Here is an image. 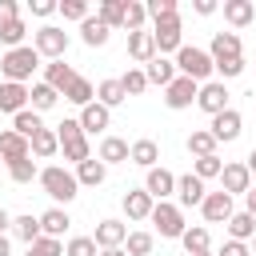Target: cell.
Listing matches in <instances>:
<instances>
[{
  "label": "cell",
  "instance_id": "obj_1",
  "mask_svg": "<svg viewBox=\"0 0 256 256\" xmlns=\"http://www.w3.org/2000/svg\"><path fill=\"white\" fill-rule=\"evenodd\" d=\"M40 188H44V196H52L56 200V208L60 204H72L76 196H80V184H76V172H68L64 164H48V168H40Z\"/></svg>",
  "mask_w": 256,
  "mask_h": 256
},
{
  "label": "cell",
  "instance_id": "obj_2",
  "mask_svg": "<svg viewBox=\"0 0 256 256\" xmlns=\"http://www.w3.org/2000/svg\"><path fill=\"white\" fill-rule=\"evenodd\" d=\"M36 68H40V52H36L32 44L8 48V52L0 56V72H4V80H12V84H28Z\"/></svg>",
  "mask_w": 256,
  "mask_h": 256
},
{
  "label": "cell",
  "instance_id": "obj_3",
  "mask_svg": "<svg viewBox=\"0 0 256 256\" xmlns=\"http://www.w3.org/2000/svg\"><path fill=\"white\" fill-rule=\"evenodd\" d=\"M176 76H188V80H196V84H208L212 80V56H208V48H196V44H180V52H176Z\"/></svg>",
  "mask_w": 256,
  "mask_h": 256
},
{
  "label": "cell",
  "instance_id": "obj_4",
  "mask_svg": "<svg viewBox=\"0 0 256 256\" xmlns=\"http://www.w3.org/2000/svg\"><path fill=\"white\" fill-rule=\"evenodd\" d=\"M56 140H60V152H64V160H72V164H84V160L92 156V148H88V136L80 132V124H76V120H60V124H56Z\"/></svg>",
  "mask_w": 256,
  "mask_h": 256
},
{
  "label": "cell",
  "instance_id": "obj_5",
  "mask_svg": "<svg viewBox=\"0 0 256 256\" xmlns=\"http://www.w3.org/2000/svg\"><path fill=\"white\" fill-rule=\"evenodd\" d=\"M148 220H152V228H156L164 240H180V236H184V228H188V224H184L180 204H172V200H156Z\"/></svg>",
  "mask_w": 256,
  "mask_h": 256
},
{
  "label": "cell",
  "instance_id": "obj_6",
  "mask_svg": "<svg viewBox=\"0 0 256 256\" xmlns=\"http://www.w3.org/2000/svg\"><path fill=\"white\" fill-rule=\"evenodd\" d=\"M152 44H156V56H168V52H180V44H184V24H180V16H168V20H156L152 28Z\"/></svg>",
  "mask_w": 256,
  "mask_h": 256
},
{
  "label": "cell",
  "instance_id": "obj_7",
  "mask_svg": "<svg viewBox=\"0 0 256 256\" xmlns=\"http://www.w3.org/2000/svg\"><path fill=\"white\" fill-rule=\"evenodd\" d=\"M32 48H36L40 56H48V60H64V52H68V32L56 28V24H44V28L32 32Z\"/></svg>",
  "mask_w": 256,
  "mask_h": 256
},
{
  "label": "cell",
  "instance_id": "obj_8",
  "mask_svg": "<svg viewBox=\"0 0 256 256\" xmlns=\"http://www.w3.org/2000/svg\"><path fill=\"white\" fill-rule=\"evenodd\" d=\"M196 92H200V84H196V80L176 76V80L164 88V104H168L172 112H184V108H192V104H196Z\"/></svg>",
  "mask_w": 256,
  "mask_h": 256
},
{
  "label": "cell",
  "instance_id": "obj_9",
  "mask_svg": "<svg viewBox=\"0 0 256 256\" xmlns=\"http://www.w3.org/2000/svg\"><path fill=\"white\" fill-rule=\"evenodd\" d=\"M196 108H200V112H208V116H220L224 108H232V104H228V88H224L220 80L200 84V92H196Z\"/></svg>",
  "mask_w": 256,
  "mask_h": 256
},
{
  "label": "cell",
  "instance_id": "obj_10",
  "mask_svg": "<svg viewBox=\"0 0 256 256\" xmlns=\"http://www.w3.org/2000/svg\"><path fill=\"white\" fill-rule=\"evenodd\" d=\"M240 128H244V116H240L236 108H224V112L212 116V124H208V132L216 136V144H232V140L240 136Z\"/></svg>",
  "mask_w": 256,
  "mask_h": 256
},
{
  "label": "cell",
  "instance_id": "obj_11",
  "mask_svg": "<svg viewBox=\"0 0 256 256\" xmlns=\"http://www.w3.org/2000/svg\"><path fill=\"white\" fill-rule=\"evenodd\" d=\"M232 212H236V208H232V196H228V192H204V200H200V216H204L208 224H228Z\"/></svg>",
  "mask_w": 256,
  "mask_h": 256
},
{
  "label": "cell",
  "instance_id": "obj_12",
  "mask_svg": "<svg viewBox=\"0 0 256 256\" xmlns=\"http://www.w3.org/2000/svg\"><path fill=\"white\" fill-rule=\"evenodd\" d=\"M144 192H148L152 200H168V196L176 192V176H172L164 164H156V168L144 172Z\"/></svg>",
  "mask_w": 256,
  "mask_h": 256
},
{
  "label": "cell",
  "instance_id": "obj_13",
  "mask_svg": "<svg viewBox=\"0 0 256 256\" xmlns=\"http://www.w3.org/2000/svg\"><path fill=\"white\" fill-rule=\"evenodd\" d=\"M92 240H96V248H124V240H128V224L108 216V220H100V224H96Z\"/></svg>",
  "mask_w": 256,
  "mask_h": 256
},
{
  "label": "cell",
  "instance_id": "obj_14",
  "mask_svg": "<svg viewBox=\"0 0 256 256\" xmlns=\"http://www.w3.org/2000/svg\"><path fill=\"white\" fill-rule=\"evenodd\" d=\"M208 56H212V64H216V60H240V56H244V44H240L236 32H212Z\"/></svg>",
  "mask_w": 256,
  "mask_h": 256
},
{
  "label": "cell",
  "instance_id": "obj_15",
  "mask_svg": "<svg viewBox=\"0 0 256 256\" xmlns=\"http://www.w3.org/2000/svg\"><path fill=\"white\" fill-rule=\"evenodd\" d=\"M76 124H80V132H84V136H88V132H104V128L112 124V112H108L104 104H96V100H92V104H84V108H80Z\"/></svg>",
  "mask_w": 256,
  "mask_h": 256
},
{
  "label": "cell",
  "instance_id": "obj_16",
  "mask_svg": "<svg viewBox=\"0 0 256 256\" xmlns=\"http://www.w3.org/2000/svg\"><path fill=\"white\" fill-rule=\"evenodd\" d=\"M220 192H228V196H244L248 188H252V172L244 168V164H224V172H220Z\"/></svg>",
  "mask_w": 256,
  "mask_h": 256
},
{
  "label": "cell",
  "instance_id": "obj_17",
  "mask_svg": "<svg viewBox=\"0 0 256 256\" xmlns=\"http://www.w3.org/2000/svg\"><path fill=\"white\" fill-rule=\"evenodd\" d=\"M204 180H196L192 172H184V176H176V196H180V212L184 208H200V200H204Z\"/></svg>",
  "mask_w": 256,
  "mask_h": 256
},
{
  "label": "cell",
  "instance_id": "obj_18",
  "mask_svg": "<svg viewBox=\"0 0 256 256\" xmlns=\"http://www.w3.org/2000/svg\"><path fill=\"white\" fill-rule=\"evenodd\" d=\"M152 204H156V200H152L144 188H128L124 200H120V208H124L128 220H148V216H152Z\"/></svg>",
  "mask_w": 256,
  "mask_h": 256
},
{
  "label": "cell",
  "instance_id": "obj_19",
  "mask_svg": "<svg viewBox=\"0 0 256 256\" xmlns=\"http://www.w3.org/2000/svg\"><path fill=\"white\" fill-rule=\"evenodd\" d=\"M128 160H132V164H140V168L148 172V168H156V164H160V144H156V140H148V136H144V140H132V144H128Z\"/></svg>",
  "mask_w": 256,
  "mask_h": 256
},
{
  "label": "cell",
  "instance_id": "obj_20",
  "mask_svg": "<svg viewBox=\"0 0 256 256\" xmlns=\"http://www.w3.org/2000/svg\"><path fill=\"white\" fill-rule=\"evenodd\" d=\"M68 228H72V216H68V208H48V212H40V236H52V240H60Z\"/></svg>",
  "mask_w": 256,
  "mask_h": 256
},
{
  "label": "cell",
  "instance_id": "obj_21",
  "mask_svg": "<svg viewBox=\"0 0 256 256\" xmlns=\"http://www.w3.org/2000/svg\"><path fill=\"white\" fill-rule=\"evenodd\" d=\"M28 108V84H12V80H4L0 84V112H24Z\"/></svg>",
  "mask_w": 256,
  "mask_h": 256
},
{
  "label": "cell",
  "instance_id": "obj_22",
  "mask_svg": "<svg viewBox=\"0 0 256 256\" xmlns=\"http://www.w3.org/2000/svg\"><path fill=\"white\" fill-rule=\"evenodd\" d=\"M128 56H132L136 64H148V60H156V44H152V32H148V28H140V32H128Z\"/></svg>",
  "mask_w": 256,
  "mask_h": 256
},
{
  "label": "cell",
  "instance_id": "obj_23",
  "mask_svg": "<svg viewBox=\"0 0 256 256\" xmlns=\"http://www.w3.org/2000/svg\"><path fill=\"white\" fill-rule=\"evenodd\" d=\"M96 160H100L104 168H112V164H128V140H120V136H104Z\"/></svg>",
  "mask_w": 256,
  "mask_h": 256
},
{
  "label": "cell",
  "instance_id": "obj_24",
  "mask_svg": "<svg viewBox=\"0 0 256 256\" xmlns=\"http://www.w3.org/2000/svg\"><path fill=\"white\" fill-rule=\"evenodd\" d=\"M224 20L232 28H248L256 20V4L252 0H224Z\"/></svg>",
  "mask_w": 256,
  "mask_h": 256
},
{
  "label": "cell",
  "instance_id": "obj_25",
  "mask_svg": "<svg viewBox=\"0 0 256 256\" xmlns=\"http://www.w3.org/2000/svg\"><path fill=\"white\" fill-rule=\"evenodd\" d=\"M144 80H148V84L168 88V84L176 80V64H172L168 56H156V60H148V64H144Z\"/></svg>",
  "mask_w": 256,
  "mask_h": 256
},
{
  "label": "cell",
  "instance_id": "obj_26",
  "mask_svg": "<svg viewBox=\"0 0 256 256\" xmlns=\"http://www.w3.org/2000/svg\"><path fill=\"white\" fill-rule=\"evenodd\" d=\"M60 96H64L68 104L84 108V104H92V100H96V88H92V80H88V76H80V72H76V76H72V84H68Z\"/></svg>",
  "mask_w": 256,
  "mask_h": 256
},
{
  "label": "cell",
  "instance_id": "obj_27",
  "mask_svg": "<svg viewBox=\"0 0 256 256\" xmlns=\"http://www.w3.org/2000/svg\"><path fill=\"white\" fill-rule=\"evenodd\" d=\"M28 152L36 156V160H52L56 152H60V140H56V128H40L32 140H28Z\"/></svg>",
  "mask_w": 256,
  "mask_h": 256
},
{
  "label": "cell",
  "instance_id": "obj_28",
  "mask_svg": "<svg viewBox=\"0 0 256 256\" xmlns=\"http://www.w3.org/2000/svg\"><path fill=\"white\" fill-rule=\"evenodd\" d=\"M104 180H108V168H104L96 156H88L84 164H76V184H80V188H100Z\"/></svg>",
  "mask_w": 256,
  "mask_h": 256
},
{
  "label": "cell",
  "instance_id": "obj_29",
  "mask_svg": "<svg viewBox=\"0 0 256 256\" xmlns=\"http://www.w3.org/2000/svg\"><path fill=\"white\" fill-rule=\"evenodd\" d=\"M180 244H184L188 256H204V252H212V240H208V228H204V224H188L184 236H180Z\"/></svg>",
  "mask_w": 256,
  "mask_h": 256
},
{
  "label": "cell",
  "instance_id": "obj_30",
  "mask_svg": "<svg viewBox=\"0 0 256 256\" xmlns=\"http://www.w3.org/2000/svg\"><path fill=\"white\" fill-rule=\"evenodd\" d=\"M24 156H32V152H28V140L16 136L12 128H4V132H0V160L12 164V160H24Z\"/></svg>",
  "mask_w": 256,
  "mask_h": 256
},
{
  "label": "cell",
  "instance_id": "obj_31",
  "mask_svg": "<svg viewBox=\"0 0 256 256\" xmlns=\"http://www.w3.org/2000/svg\"><path fill=\"white\" fill-rule=\"evenodd\" d=\"M224 228H228V240H240V244H248V240L256 236V216H248V212H232Z\"/></svg>",
  "mask_w": 256,
  "mask_h": 256
},
{
  "label": "cell",
  "instance_id": "obj_32",
  "mask_svg": "<svg viewBox=\"0 0 256 256\" xmlns=\"http://www.w3.org/2000/svg\"><path fill=\"white\" fill-rule=\"evenodd\" d=\"M72 76H76V72H72V64H64V60H48V64H44V84L56 88V92H64V88L72 84Z\"/></svg>",
  "mask_w": 256,
  "mask_h": 256
},
{
  "label": "cell",
  "instance_id": "obj_33",
  "mask_svg": "<svg viewBox=\"0 0 256 256\" xmlns=\"http://www.w3.org/2000/svg\"><path fill=\"white\" fill-rule=\"evenodd\" d=\"M56 100H60V92L48 88L44 80H36V84L28 88V108H32V112H48V108H56Z\"/></svg>",
  "mask_w": 256,
  "mask_h": 256
},
{
  "label": "cell",
  "instance_id": "obj_34",
  "mask_svg": "<svg viewBox=\"0 0 256 256\" xmlns=\"http://www.w3.org/2000/svg\"><path fill=\"white\" fill-rule=\"evenodd\" d=\"M184 144H188V152H192V160H200V156H216V136H212L208 128H192Z\"/></svg>",
  "mask_w": 256,
  "mask_h": 256
},
{
  "label": "cell",
  "instance_id": "obj_35",
  "mask_svg": "<svg viewBox=\"0 0 256 256\" xmlns=\"http://www.w3.org/2000/svg\"><path fill=\"white\" fill-rule=\"evenodd\" d=\"M108 36H112V28H108V24H100L96 16H88V20L80 24V40H84L88 48H104V44H108Z\"/></svg>",
  "mask_w": 256,
  "mask_h": 256
},
{
  "label": "cell",
  "instance_id": "obj_36",
  "mask_svg": "<svg viewBox=\"0 0 256 256\" xmlns=\"http://www.w3.org/2000/svg\"><path fill=\"white\" fill-rule=\"evenodd\" d=\"M124 100H128V96H124V88H120V76H116V80H100V84H96V104H104L108 112H112V108H120Z\"/></svg>",
  "mask_w": 256,
  "mask_h": 256
},
{
  "label": "cell",
  "instance_id": "obj_37",
  "mask_svg": "<svg viewBox=\"0 0 256 256\" xmlns=\"http://www.w3.org/2000/svg\"><path fill=\"white\" fill-rule=\"evenodd\" d=\"M40 128H44V120H40V112H32V108H24V112H16V116H12V132H16V136H24V140H32Z\"/></svg>",
  "mask_w": 256,
  "mask_h": 256
},
{
  "label": "cell",
  "instance_id": "obj_38",
  "mask_svg": "<svg viewBox=\"0 0 256 256\" xmlns=\"http://www.w3.org/2000/svg\"><path fill=\"white\" fill-rule=\"evenodd\" d=\"M96 20L108 28H124V0H100L96 4Z\"/></svg>",
  "mask_w": 256,
  "mask_h": 256
},
{
  "label": "cell",
  "instance_id": "obj_39",
  "mask_svg": "<svg viewBox=\"0 0 256 256\" xmlns=\"http://www.w3.org/2000/svg\"><path fill=\"white\" fill-rule=\"evenodd\" d=\"M12 232H16L24 244H36V240H40V216H32V212L12 216Z\"/></svg>",
  "mask_w": 256,
  "mask_h": 256
},
{
  "label": "cell",
  "instance_id": "obj_40",
  "mask_svg": "<svg viewBox=\"0 0 256 256\" xmlns=\"http://www.w3.org/2000/svg\"><path fill=\"white\" fill-rule=\"evenodd\" d=\"M8 176H12V184H32V180L40 176V168H36L32 156H24V160H12V164H8Z\"/></svg>",
  "mask_w": 256,
  "mask_h": 256
},
{
  "label": "cell",
  "instance_id": "obj_41",
  "mask_svg": "<svg viewBox=\"0 0 256 256\" xmlns=\"http://www.w3.org/2000/svg\"><path fill=\"white\" fill-rule=\"evenodd\" d=\"M24 36H28V24L16 16V20H8V24H0V44L4 48H20L24 44Z\"/></svg>",
  "mask_w": 256,
  "mask_h": 256
},
{
  "label": "cell",
  "instance_id": "obj_42",
  "mask_svg": "<svg viewBox=\"0 0 256 256\" xmlns=\"http://www.w3.org/2000/svg\"><path fill=\"white\" fill-rule=\"evenodd\" d=\"M224 172V160L220 156H200V160H192V176L196 180H216Z\"/></svg>",
  "mask_w": 256,
  "mask_h": 256
},
{
  "label": "cell",
  "instance_id": "obj_43",
  "mask_svg": "<svg viewBox=\"0 0 256 256\" xmlns=\"http://www.w3.org/2000/svg\"><path fill=\"white\" fill-rule=\"evenodd\" d=\"M144 24H148L144 4H140V0H124V28H128V32H140Z\"/></svg>",
  "mask_w": 256,
  "mask_h": 256
},
{
  "label": "cell",
  "instance_id": "obj_44",
  "mask_svg": "<svg viewBox=\"0 0 256 256\" xmlns=\"http://www.w3.org/2000/svg\"><path fill=\"white\" fill-rule=\"evenodd\" d=\"M152 244H156V236H152V232H128L124 252H128V256H148V252H152Z\"/></svg>",
  "mask_w": 256,
  "mask_h": 256
},
{
  "label": "cell",
  "instance_id": "obj_45",
  "mask_svg": "<svg viewBox=\"0 0 256 256\" xmlns=\"http://www.w3.org/2000/svg\"><path fill=\"white\" fill-rule=\"evenodd\" d=\"M144 12H148V20L156 24V20L180 16V4H176V0H148V4H144Z\"/></svg>",
  "mask_w": 256,
  "mask_h": 256
},
{
  "label": "cell",
  "instance_id": "obj_46",
  "mask_svg": "<svg viewBox=\"0 0 256 256\" xmlns=\"http://www.w3.org/2000/svg\"><path fill=\"white\" fill-rule=\"evenodd\" d=\"M56 12H60L64 20H76V24H84V20L92 16V12H88V0H60Z\"/></svg>",
  "mask_w": 256,
  "mask_h": 256
},
{
  "label": "cell",
  "instance_id": "obj_47",
  "mask_svg": "<svg viewBox=\"0 0 256 256\" xmlns=\"http://www.w3.org/2000/svg\"><path fill=\"white\" fill-rule=\"evenodd\" d=\"M120 88H124V96H140V92L148 88V80H144V68H128V72L120 76Z\"/></svg>",
  "mask_w": 256,
  "mask_h": 256
},
{
  "label": "cell",
  "instance_id": "obj_48",
  "mask_svg": "<svg viewBox=\"0 0 256 256\" xmlns=\"http://www.w3.org/2000/svg\"><path fill=\"white\" fill-rule=\"evenodd\" d=\"M64 256H100V248H96L92 236H72V240L64 244Z\"/></svg>",
  "mask_w": 256,
  "mask_h": 256
},
{
  "label": "cell",
  "instance_id": "obj_49",
  "mask_svg": "<svg viewBox=\"0 0 256 256\" xmlns=\"http://www.w3.org/2000/svg\"><path fill=\"white\" fill-rule=\"evenodd\" d=\"M24 256H64V244L60 240H52V236H40L36 244H28V252Z\"/></svg>",
  "mask_w": 256,
  "mask_h": 256
},
{
  "label": "cell",
  "instance_id": "obj_50",
  "mask_svg": "<svg viewBox=\"0 0 256 256\" xmlns=\"http://www.w3.org/2000/svg\"><path fill=\"white\" fill-rule=\"evenodd\" d=\"M212 72H216V76H220V84H224V80H232V76H240V72H244V56H240V60H216V64H212Z\"/></svg>",
  "mask_w": 256,
  "mask_h": 256
},
{
  "label": "cell",
  "instance_id": "obj_51",
  "mask_svg": "<svg viewBox=\"0 0 256 256\" xmlns=\"http://www.w3.org/2000/svg\"><path fill=\"white\" fill-rule=\"evenodd\" d=\"M216 256H252V252H248V244H240V240H224Z\"/></svg>",
  "mask_w": 256,
  "mask_h": 256
},
{
  "label": "cell",
  "instance_id": "obj_52",
  "mask_svg": "<svg viewBox=\"0 0 256 256\" xmlns=\"http://www.w3.org/2000/svg\"><path fill=\"white\" fill-rule=\"evenodd\" d=\"M28 12L32 16H52L56 12V0H28Z\"/></svg>",
  "mask_w": 256,
  "mask_h": 256
},
{
  "label": "cell",
  "instance_id": "obj_53",
  "mask_svg": "<svg viewBox=\"0 0 256 256\" xmlns=\"http://www.w3.org/2000/svg\"><path fill=\"white\" fill-rule=\"evenodd\" d=\"M20 16V4L16 0H0V24H8V20H16Z\"/></svg>",
  "mask_w": 256,
  "mask_h": 256
},
{
  "label": "cell",
  "instance_id": "obj_54",
  "mask_svg": "<svg viewBox=\"0 0 256 256\" xmlns=\"http://www.w3.org/2000/svg\"><path fill=\"white\" fill-rule=\"evenodd\" d=\"M192 8H196V12H200V16H212V12H216V8H220V4H216V0H196V4H192Z\"/></svg>",
  "mask_w": 256,
  "mask_h": 256
},
{
  "label": "cell",
  "instance_id": "obj_55",
  "mask_svg": "<svg viewBox=\"0 0 256 256\" xmlns=\"http://www.w3.org/2000/svg\"><path fill=\"white\" fill-rule=\"evenodd\" d=\"M244 212H248V216H256V188H248V192H244Z\"/></svg>",
  "mask_w": 256,
  "mask_h": 256
},
{
  "label": "cell",
  "instance_id": "obj_56",
  "mask_svg": "<svg viewBox=\"0 0 256 256\" xmlns=\"http://www.w3.org/2000/svg\"><path fill=\"white\" fill-rule=\"evenodd\" d=\"M12 228V216H8V208H0V236Z\"/></svg>",
  "mask_w": 256,
  "mask_h": 256
},
{
  "label": "cell",
  "instance_id": "obj_57",
  "mask_svg": "<svg viewBox=\"0 0 256 256\" xmlns=\"http://www.w3.org/2000/svg\"><path fill=\"white\" fill-rule=\"evenodd\" d=\"M244 168H248V172H256V148L248 152V160H244Z\"/></svg>",
  "mask_w": 256,
  "mask_h": 256
},
{
  "label": "cell",
  "instance_id": "obj_58",
  "mask_svg": "<svg viewBox=\"0 0 256 256\" xmlns=\"http://www.w3.org/2000/svg\"><path fill=\"white\" fill-rule=\"evenodd\" d=\"M0 256H12V244H8V236H0Z\"/></svg>",
  "mask_w": 256,
  "mask_h": 256
},
{
  "label": "cell",
  "instance_id": "obj_59",
  "mask_svg": "<svg viewBox=\"0 0 256 256\" xmlns=\"http://www.w3.org/2000/svg\"><path fill=\"white\" fill-rule=\"evenodd\" d=\"M100 256H128L124 248H100Z\"/></svg>",
  "mask_w": 256,
  "mask_h": 256
},
{
  "label": "cell",
  "instance_id": "obj_60",
  "mask_svg": "<svg viewBox=\"0 0 256 256\" xmlns=\"http://www.w3.org/2000/svg\"><path fill=\"white\" fill-rule=\"evenodd\" d=\"M248 252H256V236H252V248H248Z\"/></svg>",
  "mask_w": 256,
  "mask_h": 256
},
{
  "label": "cell",
  "instance_id": "obj_61",
  "mask_svg": "<svg viewBox=\"0 0 256 256\" xmlns=\"http://www.w3.org/2000/svg\"><path fill=\"white\" fill-rule=\"evenodd\" d=\"M252 188H256V172H252Z\"/></svg>",
  "mask_w": 256,
  "mask_h": 256
},
{
  "label": "cell",
  "instance_id": "obj_62",
  "mask_svg": "<svg viewBox=\"0 0 256 256\" xmlns=\"http://www.w3.org/2000/svg\"><path fill=\"white\" fill-rule=\"evenodd\" d=\"M204 256H212V252H204Z\"/></svg>",
  "mask_w": 256,
  "mask_h": 256
}]
</instances>
